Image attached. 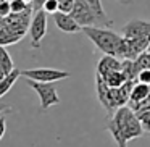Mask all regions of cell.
<instances>
[{"label":"cell","instance_id":"cell-1","mask_svg":"<svg viewBox=\"0 0 150 147\" xmlns=\"http://www.w3.org/2000/svg\"><path fill=\"white\" fill-rule=\"evenodd\" d=\"M107 129L116 141L118 147H127L129 141L140 137L145 131L140 123L139 116L131 107H120L113 115H111L110 121L107 124Z\"/></svg>","mask_w":150,"mask_h":147},{"label":"cell","instance_id":"cell-2","mask_svg":"<svg viewBox=\"0 0 150 147\" xmlns=\"http://www.w3.org/2000/svg\"><path fill=\"white\" fill-rule=\"evenodd\" d=\"M134 82L136 81H126L123 86H120V87H110V86H107V82L103 81V78L95 73L97 97H98V100H100V104L105 107V110L110 115H113L120 107H124V105L129 102Z\"/></svg>","mask_w":150,"mask_h":147},{"label":"cell","instance_id":"cell-3","mask_svg":"<svg viewBox=\"0 0 150 147\" xmlns=\"http://www.w3.org/2000/svg\"><path fill=\"white\" fill-rule=\"evenodd\" d=\"M82 33L92 40V44L100 52L107 53V55L120 57V47H121L123 36H120V34L113 33L110 29L100 28V26H84Z\"/></svg>","mask_w":150,"mask_h":147},{"label":"cell","instance_id":"cell-4","mask_svg":"<svg viewBox=\"0 0 150 147\" xmlns=\"http://www.w3.org/2000/svg\"><path fill=\"white\" fill-rule=\"evenodd\" d=\"M26 82L39 95L42 110H49L50 107L60 104V97L57 94V87L53 82H39V81H33V79H26Z\"/></svg>","mask_w":150,"mask_h":147},{"label":"cell","instance_id":"cell-5","mask_svg":"<svg viewBox=\"0 0 150 147\" xmlns=\"http://www.w3.org/2000/svg\"><path fill=\"white\" fill-rule=\"evenodd\" d=\"M21 76L39 82H57L69 78V73L57 68H33V70H23Z\"/></svg>","mask_w":150,"mask_h":147},{"label":"cell","instance_id":"cell-6","mask_svg":"<svg viewBox=\"0 0 150 147\" xmlns=\"http://www.w3.org/2000/svg\"><path fill=\"white\" fill-rule=\"evenodd\" d=\"M47 34V13L40 8L33 13L29 24V36H31V47L33 49H39L42 39Z\"/></svg>","mask_w":150,"mask_h":147},{"label":"cell","instance_id":"cell-7","mask_svg":"<svg viewBox=\"0 0 150 147\" xmlns=\"http://www.w3.org/2000/svg\"><path fill=\"white\" fill-rule=\"evenodd\" d=\"M71 15H73V18L81 24V28L94 26V24L98 23V18H97V15H95V11L92 10V7L89 4H86L84 0H76Z\"/></svg>","mask_w":150,"mask_h":147},{"label":"cell","instance_id":"cell-8","mask_svg":"<svg viewBox=\"0 0 150 147\" xmlns=\"http://www.w3.org/2000/svg\"><path fill=\"white\" fill-rule=\"evenodd\" d=\"M123 37H150V21L132 20L123 26Z\"/></svg>","mask_w":150,"mask_h":147},{"label":"cell","instance_id":"cell-9","mask_svg":"<svg viewBox=\"0 0 150 147\" xmlns=\"http://www.w3.org/2000/svg\"><path fill=\"white\" fill-rule=\"evenodd\" d=\"M53 21H55L57 28H58L60 31H63V33L73 34V33H79V31H82L81 24L73 18L71 13L57 11V13H53Z\"/></svg>","mask_w":150,"mask_h":147},{"label":"cell","instance_id":"cell-10","mask_svg":"<svg viewBox=\"0 0 150 147\" xmlns=\"http://www.w3.org/2000/svg\"><path fill=\"white\" fill-rule=\"evenodd\" d=\"M150 97V84H145V82H140V81H136L132 86V91H131V97H129V107L136 108L139 104H142L144 100Z\"/></svg>","mask_w":150,"mask_h":147},{"label":"cell","instance_id":"cell-11","mask_svg":"<svg viewBox=\"0 0 150 147\" xmlns=\"http://www.w3.org/2000/svg\"><path fill=\"white\" fill-rule=\"evenodd\" d=\"M121 62H123V60H120L118 57L107 55V53H105L97 63V75L107 76L113 71H118V70H121Z\"/></svg>","mask_w":150,"mask_h":147},{"label":"cell","instance_id":"cell-12","mask_svg":"<svg viewBox=\"0 0 150 147\" xmlns=\"http://www.w3.org/2000/svg\"><path fill=\"white\" fill-rule=\"evenodd\" d=\"M13 70H15V65H13V60H11L10 53L7 52L5 47L0 45V79L8 76Z\"/></svg>","mask_w":150,"mask_h":147},{"label":"cell","instance_id":"cell-13","mask_svg":"<svg viewBox=\"0 0 150 147\" xmlns=\"http://www.w3.org/2000/svg\"><path fill=\"white\" fill-rule=\"evenodd\" d=\"M84 2L91 5L92 10L95 11V15H97V18H98V24H102V26H111V24H113V21H111L110 18H108V15L105 13L102 0H84Z\"/></svg>","mask_w":150,"mask_h":147},{"label":"cell","instance_id":"cell-14","mask_svg":"<svg viewBox=\"0 0 150 147\" xmlns=\"http://www.w3.org/2000/svg\"><path fill=\"white\" fill-rule=\"evenodd\" d=\"M20 76H21V71L18 68H15L8 76H5L4 79H0V99L4 97L5 94H8V91L15 86V82L18 81Z\"/></svg>","mask_w":150,"mask_h":147},{"label":"cell","instance_id":"cell-15","mask_svg":"<svg viewBox=\"0 0 150 147\" xmlns=\"http://www.w3.org/2000/svg\"><path fill=\"white\" fill-rule=\"evenodd\" d=\"M102 78H103V81L107 82V86H110V87H120V86H123L124 82L127 81V78L123 73V70L113 71V73H110V75H107V76H102Z\"/></svg>","mask_w":150,"mask_h":147},{"label":"cell","instance_id":"cell-16","mask_svg":"<svg viewBox=\"0 0 150 147\" xmlns=\"http://www.w3.org/2000/svg\"><path fill=\"white\" fill-rule=\"evenodd\" d=\"M134 63H136V66H137V70H150V53L147 52H142L139 57H137L136 60H134Z\"/></svg>","mask_w":150,"mask_h":147},{"label":"cell","instance_id":"cell-17","mask_svg":"<svg viewBox=\"0 0 150 147\" xmlns=\"http://www.w3.org/2000/svg\"><path fill=\"white\" fill-rule=\"evenodd\" d=\"M29 7H33V4H28L24 0H10L11 13H21V11L28 10Z\"/></svg>","mask_w":150,"mask_h":147},{"label":"cell","instance_id":"cell-18","mask_svg":"<svg viewBox=\"0 0 150 147\" xmlns=\"http://www.w3.org/2000/svg\"><path fill=\"white\" fill-rule=\"evenodd\" d=\"M42 10L47 15H53L58 11V0H45V4L42 5Z\"/></svg>","mask_w":150,"mask_h":147},{"label":"cell","instance_id":"cell-19","mask_svg":"<svg viewBox=\"0 0 150 147\" xmlns=\"http://www.w3.org/2000/svg\"><path fill=\"white\" fill-rule=\"evenodd\" d=\"M74 2L76 0H58V11L71 13L73 8H74Z\"/></svg>","mask_w":150,"mask_h":147},{"label":"cell","instance_id":"cell-20","mask_svg":"<svg viewBox=\"0 0 150 147\" xmlns=\"http://www.w3.org/2000/svg\"><path fill=\"white\" fill-rule=\"evenodd\" d=\"M137 81L150 84V70H140L139 75H137Z\"/></svg>","mask_w":150,"mask_h":147},{"label":"cell","instance_id":"cell-21","mask_svg":"<svg viewBox=\"0 0 150 147\" xmlns=\"http://www.w3.org/2000/svg\"><path fill=\"white\" fill-rule=\"evenodd\" d=\"M5 133H7V118L4 115H0V141L5 136Z\"/></svg>","mask_w":150,"mask_h":147},{"label":"cell","instance_id":"cell-22","mask_svg":"<svg viewBox=\"0 0 150 147\" xmlns=\"http://www.w3.org/2000/svg\"><path fill=\"white\" fill-rule=\"evenodd\" d=\"M44 4H45V0H33V8H34V11H36V10H40Z\"/></svg>","mask_w":150,"mask_h":147},{"label":"cell","instance_id":"cell-23","mask_svg":"<svg viewBox=\"0 0 150 147\" xmlns=\"http://www.w3.org/2000/svg\"><path fill=\"white\" fill-rule=\"evenodd\" d=\"M4 111H10V107L8 105H0V113H4Z\"/></svg>","mask_w":150,"mask_h":147},{"label":"cell","instance_id":"cell-24","mask_svg":"<svg viewBox=\"0 0 150 147\" xmlns=\"http://www.w3.org/2000/svg\"><path fill=\"white\" fill-rule=\"evenodd\" d=\"M120 2H123V4H126V5L131 4V0H120Z\"/></svg>","mask_w":150,"mask_h":147},{"label":"cell","instance_id":"cell-25","mask_svg":"<svg viewBox=\"0 0 150 147\" xmlns=\"http://www.w3.org/2000/svg\"><path fill=\"white\" fill-rule=\"evenodd\" d=\"M24 2H28V4H33V0H24Z\"/></svg>","mask_w":150,"mask_h":147},{"label":"cell","instance_id":"cell-26","mask_svg":"<svg viewBox=\"0 0 150 147\" xmlns=\"http://www.w3.org/2000/svg\"><path fill=\"white\" fill-rule=\"evenodd\" d=\"M147 52H149V53H150V44H149V47H147Z\"/></svg>","mask_w":150,"mask_h":147}]
</instances>
